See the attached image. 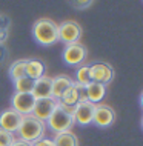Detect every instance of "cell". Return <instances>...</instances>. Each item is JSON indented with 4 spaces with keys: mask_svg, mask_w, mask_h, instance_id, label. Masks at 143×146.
<instances>
[{
    "mask_svg": "<svg viewBox=\"0 0 143 146\" xmlns=\"http://www.w3.org/2000/svg\"><path fill=\"white\" fill-rule=\"evenodd\" d=\"M116 120V112L108 105H95L92 123L98 128H109Z\"/></svg>",
    "mask_w": 143,
    "mask_h": 146,
    "instance_id": "30bf717a",
    "label": "cell"
},
{
    "mask_svg": "<svg viewBox=\"0 0 143 146\" xmlns=\"http://www.w3.org/2000/svg\"><path fill=\"white\" fill-rule=\"evenodd\" d=\"M91 71H89V65H83L80 66V68L77 69V72H75V82L74 83L75 85H78V86H88L91 83Z\"/></svg>",
    "mask_w": 143,
    "mask_h": 146,
    "instance_id": "ac0fdd59",
    "label": "cell"
},
{
    "mask_svg": "<svg viewBox=\"0 0 143 146\" xmlns=\"http://www.w3.org/2000/svg\"><path fill=\"white\" fill-rule=\"evenodd\" d=\"M13 83H14V89H15V92H17V94H26V92H31V91H33L34 82L25 76L22 78L14 80Z\"/></svg>",
    "mask_w": 143,
    "mask_h": 146,
    "instance_id": "ffe728a7",
    "label": "cell"
},
{
    "mask_svg": "<svg viewBox=\"0 0 143 146\" xmlns=\"http://www.w3.org/2000/svg\"><path fill=\"white\" fill-rule=\"evenodd\" d=\"M11 31V19L6 14H0V43H5Z\"/></svg>",
    "mask_w": 143,
    "mask_h": 146,
    "instance_id": "44dd1931",
    "label": "cell"
},
{
    "mask_svg": "<svg viewBox=\"0 0 143 146\" xmlns=\"http://www.w3.org/2000/svg\"><path fill=\"white\" fill-rule=\"evenodd\" d=\"M142 128H143V117H142Z\"/></svg>",
    "mask_w": 143,
    "mask_h": 146,
    "instance_id": "83f0119b",
    "label": "cell"
},
{
    "mask_svg": "<svg viewBox=\"0 0 143 146\" xmlns=\"http://www.w3.org/2000/svg\"><path fill=\"white\" fill-rule=\"evenodd\" d=\"M106 96V86L100 83L91 82L88 86H85V100H88L92 105H98Z\"/></svg>",
    "mask_w": 143,
    "mask_h": 146,
    "instance_id": "5bb4252c",
    "label": "cell"
},
{
    "mask_svg": "<svg viewBox=\"0 0 143 146\" xmlns=\"http://www.w3.org/2000/svg\"><path fill=\"white\" fill-rule=\"evenodd\" d=\"M51 92H53V77L43 76V77L39 78V80H34L31 94L35 97V100H37V98L51 97Z\"/></svg>",
    "mask_w": 143,
    "mask_h": 146,
    "instance_id": "4fadbf2b",
    "label": "cell"
},
{
    "mask_svg": "<svg viewBox=\"0 0 143 146\" xmlns=\"http://www.w3.org/2000/svg\"><path fill=\"white\" fill-rule=\"evenodd\" d=\"M22 120H23V115L15 112L14 109H6V111H3L0 114V129L14 134L19 131Z\"/></svg>",
    "mask_w": 143,
    "mask_h": 146,
    "instance_id": "8fae6325",
    "label": "cell"
},
{
    "mask_svg": "<svg viewBox=\"0 0 143 146\" xmlns=\"http://www.w3.org/2000/svg\"><path fill=\"white\" fill-rule=\"evenodd\" d=\"M62 56H63V62L68 66H77L85 62L86 56H88V51L80 42H77V43L66 45Z\"/></svg>",
    "mask_w": 143,
    "mask_h": 146,
    "instance_id": "5b68a950",
    "label": "cell"
},
{
    "mask_svg": "<svg viewBox=\"0 0 143 146\" xmlns=\"http://www.w3.org/2000/svg\"><path fill=\"white\" fill-rule=\"evenodd\" d=\"M33 37L42 46H53L59 42V25L51 19H39L33 25Z\"/></svg>",
    "mask_w": 143,
    "mask_h": 146,
    "instance_id": "7a4b0ae2",
    "label": "cell"
},
{
    "mask_svg": "<svg viewBox=\"0 0 143 146\" xmlns=\"http://www.w3.org/2000/svg\"><path fill=\"white\" fill-rule=\"evenodd\" d=\"M94 109L95 105L89 103L88 100H80L74 106V123L80 126H88L89 123H92Z\"/></svg>",
    "mask_w": 143,
    "mask_h": 146,
    "instance_id": "ba28073f",
    "label": "cell"
},
{
    "mask_svg": "<svg viewBox=\"0 0 143 146\" xmlns=\"http://www.w3.org/2000/svg\"><path fill=\"white\" fill-rule=\"evenodd\" d=\"M82 37V26L77 22L68 20L59 25V42L71 45V43H77Z\"/></svg>",
    "mask_w": 143,
    "mask_h": 146,
    "instance_id": "277c9868",
    "label": "cell"
},
{
    "mask_svg": "<svg viewBox=\"0 0 143 146\" xmlns=\"http://www.w3.org/2000/svg\"><path fill=\"white\" fill-rule=\"evenodd\" d=\"M33 146H54V141L51 139H42V140L33 143Z\"/></svg>",
    "mask_w": 143,
    "mask_h": 146,
    "instance_id": "d4e9b609",
    "label": "cell"
},
{
    "mask_svg": "<svg viewBox=\"0 0 143 146\" xmlns=\"http://www.w3.org/2000/svg\"><path fill=\"white\" fill-rule=\"evenodd\" d=\"M11 146H33L31 143H26V141H23L20 139H15L13 143H11Z\"/></svg>",
    "mask_w": 143,
    "mask_h": 146,
    "instance_id": "484cf974",
    "label": "cell"
},
{
    "mask_svg": "<svg viewBox=\"0 0 143 146\" xmlns=\"http://www.w3.org/2000/svg\"><path fill=\"white\" fill-rule=\"evenodd\" d=\"M34 105H35V97L31 92H26V94L15 92L13 96V98H11V106H13L11 109H14L15 112H19L23 117L33 114Z\"/></svg>",
    "mask_w": 143,
    "mask_h": 146,
    "instance_id": "52a82bcc",
    "label": "cell"
},
{
    "mask_svg": "<svg viewBox=\"0 0 143 146\" xmlns=\"http://www.w3.org/2000/svg\"><path fill=\"white\" fill-rule=\"evenodd\" d=\"M72 85H74V82L71 80L68 76L54 77L53 78V92H51V97L55 98V100H59V98H60Z\"/></svg>",
    "mask_w": 143,
    "mask_h": 146,
    "instance_id": "9a60e30c",
    "label": "cell"
},
{
    "mask_svg": "<svg viewBox=\"0 0 143 146\" xmlns=\"http://www.w3.org/2000/svg\"><path fill=\"white\" fill-rule=\"evenodd\" d=\"M28 60V58H26ZM26 60H15L11 63L9 66V77L14 80H17V78H22L25 77V66H26Z\"/></svg>",
    "mask_w": 143,
    "mask_h": 146,
    "instance_id": "d6986e66",
    "label": "cell"
},
{
    "mask_svg": "<svg viewBox=\"0 0 143 146\" xmlns=\"http://www.w3.org/2000/svg\"><path fill=\"white\" fill-rule=\"evenodd\" d=\"M140 106H142V109H143V92L140 94Z\"/></svg>",
    "mask_w": 143,
    "mask_h": 146,
    "instance_id": "4316f807",
    "label": "cell"
},
{
    "mask_svg": "<svg viewBox=\"0 0 143 146\" xmlns=\"http://www.w3.org/2000/svg\"><path fill=\"white\" fill-rule=\"evenodd\" d=\"M48 128L54 134H62V132H69L71 128L75 125L74 123V108L65 106L57 102V106L51 114V117L45 121Z\"/></svg>",
    "mask_w": 143,
    "mask_h": 146,
    "instance_id": "6da1fadb",
    "label": "cell"
},
{
    "mask_svg": "<svg viewBox=\"0 0 143 146\" xmlns=\"http://www.w3.org/2000/svg\"><path fill=\"white\" fill-rule=\"evenodd\" d=\"M45 129H46V125L43 121L37 120L33 115H25L17 132H19L20 140L33 145L35 141L45 139Z\"/></svg>",
    "mask_w": 143,
    "mask_h": 146,
    "instance_id": "3957f363",
    "label": "cell"
},
{
    "mask_svg": "<svg viewBox=\"0 0 143 146\" xmlns=\"http://www.w3.org/2000/svg\"><path fill=\"white\" fill-rule=\"evenodd\" d=\"M71 5L74 8H77V9H86V8L92 6V2H71Z\"/></svg>",
    "mask_w": 143,
    "mask_h": 146,
    "instance_id": "cb8c5ba5",
    "label": "cell"
},
{
    "mask_svg": "<svg viewBox=\"0 0 143 146\" xmlns=\"http://www.w3.org/2000/svg\"><path fill=\"white\" fill-rule=\"evenodd\" d=\"M8 56H9L8 46L5 45V43H0V65H2V63H5V60L8 58Z\"/></svg>",
    "mask_w": 143,
    "mask_h": 146,
    "instance_id": "603a6c76",
    "label": "cell"
},
{
    "mask_svg": "<svg viewBox=\"0 0 143 146\" xmlns=\"http://www.w3.org/2000/svg\"><path fill=\"white\" fill-rule=\"evenodd\" d=\"M80 100H85V88L74 83L60 98H59L57 102H59V103H62V105H65V106H71V108H74V106L77 105Z\"/></svg>",
    "mask_w": 143,
    "mask_h": 146,
    "instance_id": "7c38bea8",
    "label": "cell"
},
{
    "mask_svg": "<svg viewBox=\"0 0 143 146\" xmlns=\"http://www.w3.org/2000/svg\"><path fill=\"white\" fill-rule=\"evenodd\" d=\"M46 71V65L40 60H26V66H25V76L31 80H39L40 77L45 76Z\"/></svg>",
    "mask_w": 143,
    "mask_h": 146,
    "instance_id": "2e32d148",
    "label": "cell"
},
{
    "mask_svg": "<svg viewBox=\"0 0 143 146\" xmlns=\"http://www.w3.org/2000/svg\"><path fill=\"white\" fill-rule=\"evenodd\" d=\"M54 146H78L77 135L72 132H62V134H55L54 135Z\"/></svg>",
    "mask_w": 143,
    "mask_h": 146,
    "instance_id": "e0dca14e",
    "label": "cell"
},
{
    "mask_svg": "<svg viewBox=\"0 0 143 146\" xmlns=\"http://www.w3.org/2000/svg\"><path fill=\"white\" fill-rule=\"evenodd\" d=\"M89 71H91V80L94 83H100L106 86L114 78V69L109 63L95 62L92 65H89Z\"/></svg>",
    "mask_w": 143,
    "mask_h": 146,
    "instance_id": "8992f818",
    "label": "cell"
},
{
    "mask_svg": "<svg viewBox=\"0 0 143 146\" xmlns=\"http://www.w3.org/2000/svg\"><path fill=\"white\" fill-rule=\"evenodd\" d=\"M57 106V100L53 97H48V98H37L35 100V105H34V109H33V114L31 115L35 117L37 120L40 121H45L51 117V114L55 109Z\"/></svg>",
    "mask_w": 143,
    "mask_h": 146,
    "instance_id": "9c48e42d",
    "label": "cell"
},
{
    "mask_svg": "<svg viewBox=\"0 0 143 146\" xmlns=\"http://www.w3.org/2000/svg\"><path fill=\"white\" fill-rule=\"evenodd\" d=\"M14 140H15L14 134L0 129V146H11V143H13Z\"/></svg>",
    "mask_w": 143,
    "mask_h": 146,
    "instance_id": "7402d4cb",
    "label": "cell"
}]
</instances>
